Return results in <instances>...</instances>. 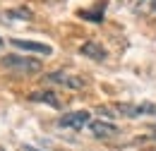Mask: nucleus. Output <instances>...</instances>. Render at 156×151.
Listing matches in <instances>:
<instances>
[{
    "mask_svg": "<svg viewBox=\"0 0 156 151\" xmlns=\"http://www.w3.org/2000/svg\"><path fill=\"white\" fill-rule=\"evenodd\" d=\"M5 19H31V10H29V7L10 10V12H5Z\"/></svg>",
    "mask_w": 156,
    "mask_h": 151,
    "instance_id": "11",
    "label": "nucleus"
},
{
    "mask_svg": "<svg viewBox=\"0 0 156 151\" xmlns=\"http://www.w3.org/2000/svg\"><path fill=\"white\" fill-rule=\"evenodd\" d=\"M43 82H48V84H62V86H67V89H84V86H87V79L67 75V72H62V70L48 72V75L43 77Z\"/></svg>",
    "mask_w": 156,
    "mask_h": 151,
    "instance_id": "2",
    "label": "nucleus"
},
{
    "mask_svg": "<svg viewBox=\"0 0 156 151\" xmlns=\"http://www.w3.org/2000/svg\"><path fill=\"white\" fill-rule=\"evenodd\" d=\"M29 101H34V103H48L51 108H62V103H60V98L55 91H48V89H43V91H31L29 94Z\"/></svg>",
    "mask_w": 156,
    "mask_h": 151,
    "instance_id": "7",
    "label": "nucleus"
},
{
    "mask_svg": "<svg viewBox=\"0 0 156 151\" xmlns=\"http://www.w3.org/2000/svg\"><path fill=\"white\" fill-rule=\"evenodd\" d=\"M79 53L87 55L89 60H96V62H103V60L108 58L106 48H103L98 41H87V43H82V46H79Z\"/></svg>",
    "mask_w": 156,
    "mask_h": 151,
    "instance_id": "6",
    "label": "nucleus"
},
{
    "mask_svg": "<svg viewBox=\"0 0 156 151\" xmlns=\"http://www.w3.org/2000/svg\"><path fill=\"white\" fill-rule=\"evenodd\" d=\"M10 43L20 51H27V53H39V55H51L53 48L48 43H39V41H27V38H10Z\"/></svg>",
    "mask_w": 156,
    "mask_h": 151,
    "instance_id": "5",
    "label": "nucleus"
},
{
    "mask_svg": "<svg viewBox=\"0 0 156 151\" xmlns=\"http://www.w3.org/2000/svg\"><path fill=\"white\" fill-rule=\"evenodd\" d=\"M2 67L5 70H12V72H22V75H36L41 72V60H34V58L27 55H2L0 58Z\"/></svg>",
    "mask_w": 156,
    "mask_h": 151,
    "instance_id": "1",
    "label": "nucleus"
},
{
    "mask_svg": "<svg viewBox=\"0 0 156 151\" xmlns=\"http://www.w3.org/2000/svg\"><path fill=\"white\" fill-rule=\"evenodd\" d=\"M103 10H106V0H98L94 10H79V17L89 19V22H94V24H101V22H103Z\"/></svg>",
    "mask_w": 156,
    "mask_h": 151,
    "instance_id": "9",
    "label": "nucleus"
},
{
    "mask_svg": "<svg viewBox=\"0 0 156 151\" xmlns=\"http://www.w3.org/2000/svg\"><path fill=\"white\" fill-rule=\"evenodd\" d=\"M2 48H5V41H2V38H0V53H2Z\"/></svg>",
    "mask_w": 156,
    "mask_h": 151,
    "instance_id": "12",
    "label": "nucleus"
},
{
    "mask_svg": "<svg viewBox=\"0 0 156 151\" xmlns=\"http://www.w3.org/2000/svg\"><path fill=\"white\" fill-rule=\"evenodd\" d=\"M130 10L135 15L151 17V15H156V0H130Z\"/></svg>",
    "mask_w": 156,
    "mask_h": 151,
    "instance_id": "8",
    "label": "nucleus"
},
{
    "mask_svg": "<svg viewBox=\"0 0 156 151\" xmlns=\"http://www.w3.org/2000/svg\"><path fill=\"white\" fill-rule=\"evenodd\" d=\"M139 118H156V106L154 103H139L137 106V120Z\"/></svg>",
    "mask_w": 156,
    "mask_h": 151,
    "instance_id": "10",
    "label": "nucleus"
},
{
    "mask_svg": "<svg viewBox=\"0 0 156 151\" xmlns=\"http://www.w3.org/2000/svg\"><path fill=\"white\" fill-rule=\"evenodd\" d=\"M0 151H5V149H2V146H0Z\"/></svg>",
    "mask_w": 156,
    "mask_h": 151,
    "instance_id": "13",
    "label": "nucleus"
},
{
    "mask_svg": "<svg viewBox=\"0 0 156 151\" xmlns=\"http://www.w3.org/2000/svg\"><path fill=\"white\" fill-rule=\"evenodd\" d=\"M91 113L89 111H72V113H65L62 118L58 120L60 127H67V130H82V127H87L91 120Z\"/></svg>",
    "mask_w": 156,
    "mask_h": 151,
    "instance_id": "3",
    "label": "nucleus"
},
{
    "mask_svg": "<svg viewBox=\"0 0 156 151\" xmlns=\"http://www.w3.org/2000/svg\"><path fill=\"white\" fill-rule=\"evenodd\" d=\"M89 132H91V137H96V139H111L120 130H118V125L108 122V120H91L89 122Z\"/></svg>",
    "mask_w": 156,
    "mask_h": 151,
    "instance_id": "4",
    "label": "nucleus"
}]
</instances>
